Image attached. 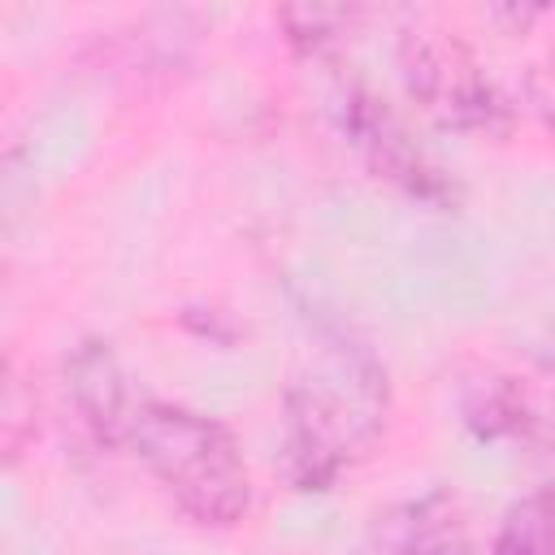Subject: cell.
<instances>
[{
	"label": "cell",
	"instance_id": "52a82bcc",
	"mask_svg": "<svg viewBox=\"0 0 555 555\" xmlns=\"http://www.w3.org/2000/svg\"><path fill=\"white\" fill-rule=\"evenodd\" d=\"M490 555H555V490H533L512 503Z\"/></svg>",
	"mask_w": 555,
	"mask_h": 555
},
{
	"label": "cell",
	"instance_id": "7a4b0ae2",
	"mask_svg": "<svg viewBox=\"0 0 555 555\" xmlns=\"http://www.w3.org/2000/svg\"><path fill=\"white\" fill-rule=\"evenodd\" d=\"M130 447L143 460V468L156 477V486L199 525L208 529H230L247 503H251V481L243 451L234 434L182 403L147 399L134 412Z\"/></svg>",
	"mask_w": 555,
	"mask_h": 555
},
{
	"label": "cell",
	"instance_id": "ba28073f",
	"mask_svg": "<svg viewBox=\"0 0 555 555\" xmlns=\"http://www.w3.org/2000/svg\"><path fill=\"white\" fill-rule=\"evenodd\" d=\"M282 22L291 30V43L321 52L343 35V22H351V13H343V9H282Z\"/></svg>",
	"mask_w": 555,
	"mask_h": 555
},
{
	"label": "cell",
	"instance_id": "8992f818",
	"mask_svg": "<svg viewBox=\"0 0 555 555\" xmlns=\"http://www.w3.org/2000/svg\"><path fill=\"white\" fill-rule=\"evenodd\" d=\"M360 555H473L464 507L434 490L377 516Z\"/></svg>",
	"mask_w": 555,
	"mask_h": 555
},
{
	"label": "cell",
	"instance_id": "3957f363",
	"mask_svg": "<svg viewBox=\"0 0 555 555\" xmlns=\"http://www.w3.org/2000/svg\"><path fill=\"white\" fill-rule=\"evenodd\" d=\"M399 74L408 95L434 121L460 134H486V139L507 130V100L455 35H442V30L403 35Z\"/></svg>",
	"mask_w": 555,
	"mask_h": 555
},
{
	"label": "cell",
	"instance_id": "6da1fadb",
	"mask_svg": "<svg viewBox=\"0 0 555 555\" xmlns=\"http://www.w3.org/2000/svg\"><path fill=\"white\" fill-rule=\"evenodd\" d=\"M382 408V364L356 343H334L325 364L299 377L286 395L282 464L295 490H330L347 460L377 434Z\"/></svg>",
	"mask_w": 555,
	"mask_h": 555
},
{
	"label": "cell",
	"instance_id": "5b68a950",
	"mask_svg": "<svg viewBox=\"0 0 555 555\" xmlns=\"http://www.w3.org/2000/svg\"><path fill=\"white\" fill-rule=\"evenodd\" d=\"M65 395H69L82 429L91 434V442H100V447L130 442L139 403L130 399L126 369L108 343L82 338L65 351Z\"/></svg>",
	"mask_w": 555,
	"mask_h": 555
},
{
	"label": "cell",
	"instance_id": "277c9868",
	"mask_svg": "<svg viewBox=\"0 0 555 555\" xmlns=\"http://www.w3.org/2000/svg\"><path fill=\"white\" fill-rule=\"evenodd\" d=\"M338 121H343V134L351 139V147L373 165L377 178L421 195V199H442L447 195V182L442 173L429 165V156L412 143V134L403 130V121L382 108L369 91H343L338 100Z\"/></svg>",
	"mask_w": 555,
	"mask_h": 555
}]
</instances>
